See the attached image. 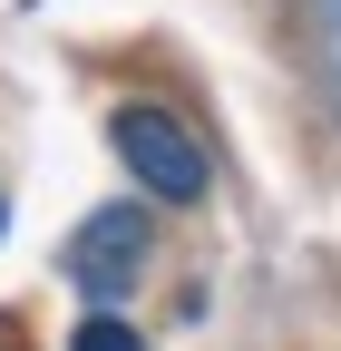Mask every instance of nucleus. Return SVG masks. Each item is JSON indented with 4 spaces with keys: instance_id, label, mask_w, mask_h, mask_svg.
<instances>
[{
    "instance_id": "1",
    "label": "nucleus",
    "mask_w": 341,
    "mask_h": 351,
    "mask_svg": "<svg viewBox=\"0 0 341 351\" xmlns=\"http://www.w3.org/2000/svg\"><path fill=\"white\" fill-rule=\"evenodd\" d=\"M108 147H117L127 186H137L147 205H205V186H215L205 137H195L166 98H117V108H108Z\"/></svg>"
},
{
    "instance_id": "2",
    "label": "nucleus",
    "mask_w": 341,
    "mask_h": 351,
    "mask_svg": "<svg viewBox=\"0 0 341 351\" xmlns=\"http://www.w3.org/2000/svg\"><path fill=\"white\" fill-rule=\"evenodd\" d=\"M147 254H156V225L137 205H98L88 225L68 234V283L98 302V313H117L127 293H137V274H147Z\"/></svg>"
},
{
    "instance_id": "3",
    "label": "nucleus",
    "mask_w": 341,
    "mask_h": 351,
    "mask_svg": "<svg viewBox=\"0 0 341 351\" xmlns=\"http://www.w3.org/2000/svg\"><path fill=\"white\" fill-rule=\"evenodd\" d=\"M68 351H147V341H137V322H127V313H88V322L68 332Z\"/></svg>"
},
{
    "instance_id": "4",
    "label": "nucleus",
    "mask_w": 341,
    "mask_h": 351,
    "mask_svg": "<svg viewBox=\"0 0 341 351\" xmlns=\"http://www.w3.org/2000/svg\"><path fill=\"white\" fill-rule=\"evenodd\" d=\"M0 351H29V341H20V322H10V313H0Z\"/></svg>"
},
{
    "instance_id": "5",
    "label": "nucleus",
    "mask_w": 341,
    "mask_h": 351,
    "mask_svg": "<svg viewBox=\"0 0 341 351\" xmlns=\"http://www.w3.org/2000/svg\"><path fill=\"white\" fill-rule=\"evenodd\" d=\"M0 225H10V195H0Z\"/></svg>"
}]
</instances>
